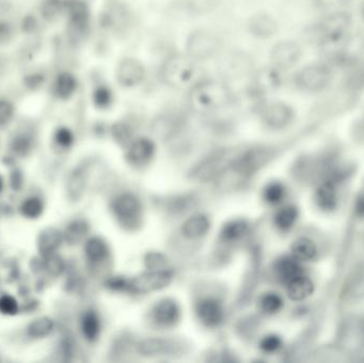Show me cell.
I'll use <instances>...</instances> for the list:
<instances>
[{"mask_svg":"<svg viewBox=\"0 0 364 363\" xmlns=\"http://www.w3.org/2000/svg\"><path fill=\"white\" fill-rule=\"evenodd\" d=\"M196 60L190 56H172L162 66L161 78L174 89L184 90L195 87L201 78V68Z\"/></svg>","mask_w":364,"mask_h":363,"instance_id":"1","label":"cell"},{"mask_svg":"<svg viewBox=\"0 0 364 363\" xmlns=\"http://www.w3.org/2000/svg\"><path fill=\"white\" fill-rule=\"evenodd\" d=\"M232 99V91L220 81H199L191 92L190 101L197 111L209 112L226 105Z\"/></svg>","mask_w":364,"mask_h":363,"instance_id":"2","label":"cell"},{"mask_svg":"<svg viewBox=\"0 0 364 363\" xmlns=\"http://www.w3.org/2000/svg\"><path fill=\"white\" fill-rule=\"evenodd\" d=\"M222 42L218 35L206 30L193 32L187 42V51L192 59H209L220 51Z\"/></svg>","mask_w":364,"mask_h":363,"instance_id":"3","label":"cell"},{"mask_svg":"<svg viewBox=\"0 0 364 363\" xmlns=\"http://www.w3.org/2000/svg\"><path fill=\"white\" fill-rule=\"evenodd\" d=\"M297 87L306 92H321L332 82V72L323 64L306 66L295 78Z\"/></svg>","mask_w":364,"mask_h":363,"instance_id":"4","label":"cell"},{"mask_svg":"<svg viewBox=\"0 0 364 363\" xmlns=\"http://www.w3.org/2000/svg\"><path fill=\"white\" fill-rule=\"evenodd\" d=\"M113 211L123 225L132 227L139 222L142 207L138 198L133 194L125 193L118 196L114 200Z\"/></svg>","mask_w":364,"mask_h":363,"instance_id":"5","label":"cell"},{"mask_svg":"<svg viewBox=\"0 0 364 363\" xmlns=\"http://www.w3.org/2000/svg\"><path fill=\"white\" fill-rule=\"evenodd\" d=\"M172 273L168 270L151 271L129 281V290L139 293L157 291L170 285Z\"/></svg>","mask_w":364,"mask_h":363,"instance_id":"6","label":"cell"},{"mask_svg":"<svg viewBox=\"0 0 364 363\" xmlns=\"http://www.w3.org/2000/svg\"><path fill=\"white\" fill-rule=\"evenodd\" d=\"M64 11L70 20V35L77 39L84 35L89 18L87 6L81 0H70L66 1Z\"/></svg>","mask_w":364,"mask_h":363,"instance_id":"7","label":"cell"},{"mask_svg":"<svg viewBox=\"0 0 364 363\" xmlns=\"http://www.w3.org/2000/svg\"><path fill=\"white\" fill-rule=\"evenodd\" d=\"M351 25V16L345 12H334L316 26L318 41L330 35L349 33Z\"/></svg>","mask_w":364,"mask_h":363,"instance_id":"8","label":"cell"},{"mask_svg":"<svg viewBox=\"0 0 364 363\" xmlns=\"http://www.w3.org/2000/svg\"><path fill=\"white\" fill-rule=\"evenodd\" d=\"M270 57L276 68H290L301 59V49L294 42H282L272 48Z\"/></svg>","mask_w":364,"mask_h":363,"instance_id":"9","label":"cell"},{"mask_svg":"<svg viewBox=\"0 0 364 363\" xmlns=\"http://www.w3.org/2000/svg\"><path fill=\"white\" fill-rule=\"evenodd\" d=\"M282 85V77L276 68H266L258 70L251 80V91L257 96L275 91Z\"/></svg>","mask_w":364,"mask_h":363,"instance_id":"10","label":"cell"},{"mask_svg":"<svg viewBox=\"0 0 364 363\" xmlns=\"http://www.w3.org/2000/svg\"><path fill=\"white\" fill-rule=\"evenodd\" d=\"M116 76L118 82L124 87H135L144 80L145 68L138 60L125 59L118 66Z\"/></svg>","mask_w":364,"mask_h":363,"instance_id":"11","label":"cell"},{"mask_svg":"<svg viewBox=\"0 0 364 363\" xmlns=\"http://www.w3.org/2000/svg\"><path fill=\"white\" fill-rule=\"evenodd\" d=\"M197 314L201 322L208 327H216L224 321V309L215 298H206L199 302Z\"/></svg>","mask_w":364,"mask_h":363,"instance_id":"12","label":"cell"},{"mask_svg":"<svg viewBox=\"0 0 364 363\" xmlns=\"http://www.w3.org/2000/svg\"><path fill=\"white\" fill-rule=\"evenodd\" d=\"M263 118L272 128H284L292 122L293 110L286 104L276 102L264 109Z\"/></svg>","mask_w":364,"mask_h":363,"instance_id":"13","label":"cell"},{"mask_svg":"<svg viewBox=\"0 0 364 363\" xmlns=\"http://www.w3.org/2000/svg\"><path fill=\"white\" fill-rule=\"evenodd\" d=\"M230 159L232 158L226 152H218L215 156L209 158L207 161L201 164V166L195 171V177L199 179H203V180L211 178L222 171H225V166H230V164H226L225 162H230V164L234 162H230Z\"/></svg>","mask_w":364,"mask_h":363,"instance_id":"14","label":"cell"},{"mask_svg":"<svg viewBox=\"0 0 364 363\" xmlns=\"http://www.w3.org/2000/svg\"><path fill=\"white\" fill-rule=\"evenodd\" d=\"M155 154V144L151 140L141 137L135 140L130 145L128 150V159L131 164H147L153 158Z\"/></svg>","mask_w":364,"mask_h":363,"instance_id":"15","label":"cell"},{"mask_svg":"<svg viewBox=\"0 0 364 363\" xmlns=\"http://www.w3.org/2000/svg\"><path fill=\"white\" fill-rule=\"evenodd\" d=\"M180 316L178 304L172 300H163L158 302L153 310V318L161 326H172Z\"/></svg>","mask_w":364,"mask_h":363,"instance_id":"16","label":"cell"},{"mask_svg":"<svg viewBox=\"0 0 364 363\" xmlns=\"http://www.w3.org/2000/svg\"><path fill=\"white\" fill-rule=\"evenodd\" d=\"M129 20H130V14L122 4L114 1L110 4L105 11V18H103L105 26L112 30H122L128 25Z\"/></svg>","mask_w":364,"mask_h":363,"instance_id":"17","label":"cell"},{"mask_svg":"<svg viewBox=\"0 0 364 363\" xmlns=\"http://www.w3.org/2000/svg\"><path fill=\"white\" fill-rule=\"evenodd\" d=\"M276 274L278 278L288 285L293 279L303 275V268L299 260L294 257H282L276 262L275 264Z\"/></svg>","mask_w":364,"mask_h":363,"instance_id":"18","label":"cell"},{"mask_svg":"<svg viewBox=\"0 0 364 363\" xmlns=\"http://www.w3.org/2000/svg\"><path fill=\"white\" fill-rule=\"evenodd\" d=\"M249 27L251 35L261 39L272 37L277 31L275 20L268 14H258L253 16L249 20Z\"/></svg>","mask_w":364,"mask_h":363,"instance_id":"19","label":"cell"},{"mask_svg":"<svg viewBox=\"0 0 364 363\" xmlns=\"http://www.w3.org/2000/svg\"><path fill=\"white\" fill-rule=\"evenodd\" d=\"M63 235L55 228H47L42 231L39 237V250L41 254L46 257L55 254L56 250L61 245Z\"/></svg>","mask_w":364,"mask_h":363,"instance_id":"20","label":"cell"},{"mask_svg":"<svg viewBox=\"0 0 364 363\" xmlns=\"http://www.w3.org/2000/svg\"><path fill=\"white\" fill-rule=\"evenodd\" d=\"M209 228L210 222L207 216L203 214H196L184 223L182 233L188 239H199L209 231Z\"/></svg>","mask_w":364,"mask_h":363,"instance_id":"21","label":"cell"},{"mask_svg":"<svg viewBox=\"0 0 364 363\" xmlns=\"http://www.w3.org/2000/svg\"><path fill=\"white\" fill-rule=\"evenodd\" d=\"M314 285L312 281L307 277L301 276L293 279L288 283L289 297L295 302H301L311 295L313 292Z\"/></svg>","mask_w":364,"mask_h":363,"instance_id":"22","label":"cell"},{"mask_svg":"<svg viewBox=\"0 0 364 363\" xmlns=\"http://www.w3.org/2000/svg\"><path fill=\"white\" fill-rule=\"evenodd\" d=\"M77 90V80L70 73H61L56 78L54 92L60 99H68Z\"/></svg>","mask_w":364,"mask_h":363,"instance_id":"23","label":"cell"},{"mask_svg":"<svg viewBox=\"0 0 364 363\" xmlns=\"http://www.w3.org/2000/svg\"><path fill=\"white\" fill-rule=\"evenodd\" d=\"M316 204L321 209L330 211V210L334 209L337 206V196L336 185L332 183H326L318 187L315 195Z\"/></svg>","mask_w":364,"mask_h":363,"instance_id":"24","label":"cell"},{"mask_svg":"<svg viewBox=\"0 0 364 363\" xmlns=\"http://www.w3.org/2000/svg\"><path fill=\"white\" fill-rule=\"evenodd\" d=\"M292 254L299 262H311L316 256L315 244L307 238H301L293 243Z\"/></svg>","mask_w":364,"mask_h":363,"instance_id":"25","label":"cell"},{"mask_svg":"<svg viewBox=\"0 0 364 363\" xmlns=\"http://www.w3.org/2000/svg\"><path fill=\"white\" fill-rule=\"evenodd\" d=\"M81 329H82L85 339L89 341H95L99 338L101 322H99V316L95 314L94 311L89 310L85 312L81 320Z\"/></svg>","mask_w":364,"mask_h":363,"instance_id":"26","label":"cell"},{"mask_svg":"<svg viewBox=\"0 0 364 363\" xmlns=\"http://www.w3.org/2000/svg\"><path fill=\"white\" fill-rule=\"evenodd\" d=\"M87 176L82 168H77L70 176L68 183V193L72 200H78L85 189Z\"/></svg>","mask_w":364,"mask_h":363,"instance_id":"27","label":"cell"},{"mask_svg":"<svg viewBox=\"0 0 364 363\" xmlns=\"http://www.w3.org/2000/svg\"><path fill=\"white\" fill-rule=\"evenodd\" d=\"M85 254L91 262H103L108 256L107 244L99 238H92L85 244Z\"/></svg>","mask_w":364,"mask_h":363,"instance_id":"28","label":"cell"},{"mask_svg":"<svg viewBox=\"0 0 364 363\" xmlns=\"http://www.w3.org/2000/svg\"><path fill=\"white\" fill-rule=\"evenodd\" d=\"M54 331V322L47 316L37 319L28 327L29 337L33 339H43L51 335Z\"/></svg>","mask_w":364,"mask_h":363,"instance_id":"29","label":"cell"},{"mask_svg":"<svg viewBox=\"0 0 364 363\" xmlns=\"http://www.w3.org/2000/svg\"><path fill=\"white\" fill-rule=\"evenodd\" d=\"M87 233H89V226L87 223L83 221H75L68 227L63 237L65 238L68 243L76 245L87 237Z\"/></svg>","mask_w":364,"mask_h":363,"instance_id":"30","label":"cell"},{"mask_svg":"<svg viewBox=\"0 0 364 363\" xmlns=\"http://www.w3.org/2000/svg\"><path fill=\"white\" fill-rule=\"evenodd\" d=\"M299 212L293 206L284 207L275 216V224L282 230H289L296 222Z\"/></svg>","mask_w":364,"mask_h":363,"instance_id":"31","label":"cell"},{"mask_svg":"<svg viewBox=\"0 0 364 363\" xmlns=\"http://www.w3.org/2000/svg\"><path fill=\"white\" fill-rule=\"evenodd\" d=\"M249 230V225L245 221H234L225 225L222 230V238L225 241H236L241 239Z\"/></svg>","mask_w":364,"mask_h":363,"instance_id":"32","label":"cell"},{"mask_svg":"<svg viewBox=\"0 0 364 363\" xmlns=\"http://www.w3.org/2000/svg\"><path fill=\"white\" fill-rule=\"evenodd\" d=\"M176 120L168 116H160L155 121L153 126V133L162 139L170 137L176 131Z\"/></svg>","mask_w":364,"mask_h":363,"instance_id":"33","label":"cell"},{"mask_svg":"<svg viewBox=\"0 0 364 363\" xmlns=\"http://www.w3.org/2000/svg\"><path fill=\"white\" fill-rule=\"evenodd\" d=\"M168 348V342L158 338L146 339L139 344V352L144 356H155L166 352Z\"/></svg>","mask_w":364,"mask_h":363,"instance_id":"34","label":"cell"},{"mask_svg":"<svg viewBox=\"0 0 364 363\" xmlns=\"http://www.w3.org/2000/svg\"><path fill=\"white\" fill-rule=\"evenodd\" d=\"M65 8L63 0H44L41 5V14L45 20H53L57 18Z\"/></svg>","mask_w":364,"mask_h":363,"instance_id":"35","label":"cell"},{"mask_svg":"<svg viewBox=\"0 0 364 363\" xmlns=\"http://www.w3.org/2000/svg\"><path fill=\"white\" fill-rule=\"evenodd\" d=\"M43 209V202L39 198L30 197L23 202L20 211H22L25 218L29 219V220H35V219L42 216Z\"/></svg>","mask_w":364,"mask_h":363,"instance_id":"36","label":"cell"},{"mask_svg":"<svg viewBox=\"0 0 364 363\" xmlns=\"http://www.w3.org/2000/svg\"><path fill=\"white\" fill-rule=\"evenodd\" d=\"M32 139L30 135L26 133H20L14 137L12 141L11 148L14 154H18L20 157H26L27 154L32 149Z\"/></svg>","mask_w":364,"mask_h":363,"instance_id":"37","label":"cell"},{"mask_svg":"<svg viewBox=\"0 0 364 363\" xmlns=\"http://www.w3.org/2000/svg\"><path fill=\"white\" fill-rule=\"evenodd\" d=\"M264 199L270 204H280L286 195V190L280 183H274L268 185L264 190Z\"/></svg>","mask_w":364,"mask_h":363,"instance_id":"38","label":"cell"},{"mask_svg":"<svg viewBox=\"0 0 364 363\" xmlns=\"http://www.w3.org/2000/svg\"><path fill=\"white\" fill-rule=\"evenodd\" d=\"M282 298L276 293H268L261 298V308L265 314H276L282 308Z\"/></svg>","mask_w":364,"mask_h":363,"instance_id":"39","label":"cell"},{"mask_svg":"<svg viewBox=\"0 0 364 363\" xmlns=\"http://www.w3.org/2000/svg\"><path fill=\"white\" fill-rule=\"evenodd\" d=\"M15 113V107L13 102L9 99L1 98L0 99V128L7 126L13 120Z\"/></svg>","mask_w":364,"mask_h":363,"instance_id":"40","label":"cell"},{"mask_svg":"<svg viewBox=\"0 0 364 363\" xmlns=\"http://www.w3.org/2000/svg\"><path fill=\"white\" fill-rule=\"evenodd\" d=\"M18 304L15 298L10 295H4L0 297V314L5 316H14L18 314Z\"/></svg>","mask_w":364,"mask_h":363,"instance_id":"41","label":"cell"},{"mask_svg":"<svg viewBox=\"0 0 364 363\" xmlns=\"http://www.w3.org/2000/svg\"><path fill=\"white\" fill-rule=\"evenodd\" d=\"M55 142L61 148H68L74 143V135L65 127L58 129L55 133Z\"/></svg>","mask_w":364,"mask_h":363,"instance_id":"42","label":"cell"},{"mask_svg":"<svg viewBox=\"0 0 364 363\" xmlns=\"http://www.w3.org/2000/svg\"><path fill=\"white\" fill-rule=\"evenodd\" d=\"M93 99H94V104L97 107L107 108L112 101L111 92H110L107 87H99V89L95 91Z\"/></svg>","mask_w":364,"mask_h":363,"instance_id":"43","label":"cell"},{"mask_svg":"<svg viewBox=\"0 0 364 363\" xmlns=\"http://www.w3.org/2000/svg\"><path fill=\"white\" fill-rule=\"evenodd\" d=\"M282 339L277 336L270 335L266 336L260 342V347L265 352H274L282 347Z\"/></svg>","mask_w":364,"mask_h":363,"instance_id":"44","label":"cell"},{"mask_svg":"<svg viewBox=\"0 0 364 363\" xmlns=\"http://www.w3.org/2000/svg\"><path fill=\"white\" fill-rule=\"evenodd\" d=\"M46 269L51 274L58 276L63 272V260L57 254H49V256H46Z\"/></svg>","mask_w":364,"mask_h":363,"instance_id":"45","label":"cell"},{"mask_svg":"<svg viewBox=\"0 0 364 363\" xmlns=\"http://www.w3.org/2000/svg\"><path fill=\"white\" fill-rule=\"evenodd\" d=\"M351 1V0H315V4L316 7L320 9L336 11L346 7Z\"/></svg>","mask_w":364,"mask_h":363,"instance_id":"46","label":"cell"},{"mask_svg":"<svg viewBox=\"0 0 364 363\" xmlns=\"http://www.w3.org/2000/svg\"><path fill=\"white\" fill-rule=\"evenodd\" d=\"M165 264L166 259L161 254L151 252V254L146 256V266L151 271L162 270V268L165 266Z\"/></svg>","mask_w":364,"mask_h":363,"instance_id":"47","label":"cell"},{"mask_svg":"<svg viewBox=\"0 0 364 363\" xmlns=\"http://www.w3.org/2000/svg\"><path fill=\"white\" fill-rule=\"evenodd\" d=\"M14 27L7 20H0V45L8 43L13 37Z\"/></svg>","mask_w":364,"mask_h":363,"instance_id":"48","label":"cell"},{"mask_svg":"<svg viewBox=\"0 0 364 363\" xmlns=\"http://www.w3.org/2000/svg\"><path fill=\"white\" fill-rule=\"evenodd\" d=\"M349 87L351 89H363L364 87V66L358 68L355 72L353 73L349 80Z\"/></svg>","mask_w":364,"mask_h":363,"instance_id":"49","label":"cell"},{"mask_svg":"<svg viewBox=\"0 0 364 363\" xmlns=\"http://www.w3.org/2000/svg\"><path fill=\"white\" fill-rule=\"evenodd\" d=\"M12 5L8 1V0H0V20L6 14L9 13L11 11Z\"/></svg>","mask_w":364,"mask_h":363,"instance_id":"50","label":"cell"},{"mask_svg":"<svg viewBox=\"0 0 364 363\" xmlns=\"http://www.w3.org/2000/svg\"><path fill=\"white\" fill-rule=\"evenodd\" d=\"M357 212L359 216H364V198H361V199L358 202Z\"/></svg>","mask_w":364,"mask_h":363,"instance_id":"51","label":"cell"},{"mask_svg":"<svg viewBox=\"0 0 364 363\" xmlns=\"http://www.w3.org/2000/svg\"><path fill=\"white\" fill-rule=\"evenodd\" d=\"M3 187H4V181H3V179H1V177H0V192L3 191Z\"/></svg>","mask_w":364,"mask_h":363,"instance_id":"52","label":"cell"}]
</instances>
